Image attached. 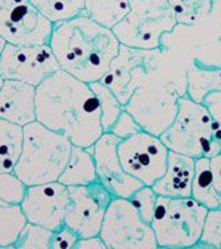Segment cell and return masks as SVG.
<instances>
[{
	"label": "cell",
	"instance_id": "39",
	"mask_svg": "<svg viewBox=\"0 0 221 249\" xmlns=\"http://www.w3.org/2000/svg\"><path fill=\"white\" fill-rule=\"evenodd\" d=\"M3 83H4V79H3V76L0 75V88H1V86H3Z\"/></svg>",
	"mask_w": 221,
	"mask_h": 249
},
{
	"label": "cell",
	"instance_id": "1",
	"mask_svg": "<svg viewBox=\"0 0 221 249\" xmlns=\"http://www.w3.org/2000/svg\"><path fill=\"white\" fill-rule=\"evenodd\" d=\"M98 99L88 83L57 71L36 87V122L73 145L89 148L104 133Z\"/></svg>",
	"mask_w": 221,
	"mask_h": 249
},
{
	"label": "cell",
	"instance_id": "9",
	"mask_svg": "<svg viewBox=\"0 0 221 249\" xmlns=\"http://www.w3.org/2000/svg\"><path fill=\"white\" fill-rule=\"evenodd\" d=\"M99 234L107 249L159 248L151 224L140 217L129 198L111 200Z\"/></svg>",
	"mask_w": 221,
	"mask_h": 249
},
{
	"label": "cell",
	"instance_id": "37",
	"mask_svg": "<svg viewBox=\"0 0 221 249\" xmlns=\"http://www.w3.org/2000/svg\"><path fill=\"white\" fill-rule=\"evenodd\" d=\"M211 169L213 173V181L217 192L221 196V155H217L211 159Z\"/></svg>",
	"mask_w": 221,
	"mask_h": 249
},
{
	"label": "cell",
	"instance_id": "4",
	"mask_svg": "<svg viewBox=\"0 0 221 249\" xmlns=\"http://www.w3.org/2000/svg\"><path fill=\"white\" fill-rule=\"evenodd\" d=\"M208 209L193 197L159 196L151 227L157 247L163 249L195 248L200 240Z\"/></svg>",
	"mask_w": 221,
	"mask_h": 249
},
{
	"label": "cell",
	"instance_id": "7",
	"mask_svg": "<svg viewBox=\"0 0 221 249\" xmlns=\"http://www.w3.org/2000/svg\"><path fill=\"white\" fill-rule=\"evenodd\" d=\"M181 96H187V88L165 80L154 70L124 108L143 131L160 136L175 120Z\"/></svg>",
	"mask_w": 221,
	"mask_h": 249
},
{
	"label": "cell",
	"instance_id": "29",
	"mask_svg": "<svg viewBox=\"0 0 221 249\" xmlns=\"http://www.w3.org/2000/svg\"><path fill=\"white\" fill-rule=\"evenodd\" d=\"M195 248L221 249V208L208 209L200 240Z\"/></svg>",
	"mask_w": 221,
	"mask_h": 249
},
{
	"label": "cell",
	"instance_id": "6",
	"mask_svg": "<svg viewBox=\"0 0 221 249\" xmlns=\"http://www.w3.org/2000/svg\"><path fill=\"white\" fill-rule=\"evenodd\" d=\"M176 26L168 0H131L128 14L112 31L121 46L151 51L161 48L163 36Z\"/></svg>",
	"mask_w": 221,
	"mask_h": 249
},
{
	"label": "cell",
	"instance_id": "8",
	"mask_svg": "<svg viewBox=\"0 0 221 249\" xmlns=\"http://www.w3.org/2000/svg\"><path fill=\"white\" fill-rule=\"evenodd\" d=\"M161 48L185 68L190 64L221 68V39L208 19L195 26L177 24L172 32L163 36Z\"/></svg>",
	"mask_w": 221,
	"mask_h": 249
},
{
	"label": "cell",
	"instance_id": "22",
	"mask_svg": "<svg viewBox=\"0 0 221 249\" xmlns=\"http://www.w3.org/2000/svg\"><path fill=\"white\" fill-rule=\"evenodd\" d=\"M23 148V127L0 119V173L14 172Z\"/></svg>",
	"mask_w": 221,
	"mask_h": 249
},
{
	"label": "cell",
	"instance_id": "31",
	"mask_svg": "<svg viewBox=\"0 0 221 249\" xmlns=\"http://www.w3.org/2000/svg\"><path fill=\"white\" fill-rule=\"evenodd\" d=\"M27 185L15 172L0 173V198L8 203L20 204L26 195Z\"/></svg>",
	"mask_w": 221,
	"mask_h": 249
},
{
	"label": "cell",
	"instance_id": "28",
	"mask_svg": "<svg viewBox=\"0 0 221 249\" xmlns=\"http://www.w3.org/2000/svg\"><path fill=\"white\" fill-rule=\"evenodd\" d=\"M53 231L37 224L28 223L19 234L15 243L16 249H50Z\"/></svg>",
	"mask_w": 221,
	"mask_h": 249
},
{
	"label": "cell",
	"instance_id": "21",
	"mask_svg": "<svg viewBox=\"0 0 221 249\" xmlns=\"http://www.w3.org/2000/svg\"><path fill=\"white\" fill-rule=\"evenodd\" d=\"M187 96L196 103H203L211 92L221 91V68L190 64L187 68Z\"/></svg>",
	"mask_w": 221,
	"mask_h": 249
},
{
	"label": "cell",
	"instance_id": "38",
	"mask_svg": "<svg viewBox=\"0 0 221 249\" xmlns=\"http://www.w3.org/2000/svg\"><path fill=\"white\" fill-rule=\"evenodd\" d=\"M4 47H5V41L0 37V53L3 52V50H4Z\"/></svg>",
	"mask_w": 221,
	"mask_h": 249
},
{
	"label": "cell",
	"instance_id": "32",
	"mask_svg": "<svg viewBox=\"0 0 221 249\" xmlns=\"http://www.w3.org/2000/svg\"><path fill=\"white\" fill-rule=\"evenodd\" d=\"M140 131H141V128H140L139 124L135 122L134 117L124 109L123 113L119 116L116 123L109 129V133H112L116 138L123 140V139L129 138V136H132V135L140 132Z\"/></svg>",
	"mask_w": 221,
	"mask_h": 249
},
{
	"label": "cell",
	"instance_id": "5",
	"mask_svg": "<svg viewBox=\"0 0 221 249\" xmlns=\"http://www.w3.org/2000/svg\"><path fill=\"white\" fill-rule=\"evenodd\" d=\"M219 129L220 125L212 120L201 103L181 96L175 120L159 138L170 151L193 159H211Z\"/></svg>",
	"mask_w": 221,
	"mask_h": 249
},
{
	"label": "cell",
	"instance_id": "35",
	"mask_svg": "<svg viewBox=\"0 0 221 249\" xmlns=\"http://www.w3.org/2000/svg\"><path fill=\"white\" fill-rule=\"evenodd\" d=\"M208 21L216 35L221 39V0H212L211 14L208 15Z\"/></svg>",
	"mask_w": 221,
	"mask_h": 249
},
{
	"label": "cell",
	"instance_id": "34",
	"mask_svg": "<svg viewBox=\"0 0 221 249\" xmlns=\"http://www.w3.org/2000/svg\"><path fill=\"white\" fill-rule=\"evenodd\" d=\"M211 115L212 120L221 127V91L211 92L201 103Z\"/></svg>",
	"mask_w": 221,
	"mask_h": 249
},
{
	"label": "cell",
	"instance_id": "20",
	"mask_svg": "<svg viewBox=\"0 0 221 249\" xmlns=\"http://www.w3.org/2000/svg\"><path fill=\"white\" fill-rule=\"evenodd\" d=\"M190 197L204 205L206 209L221 208V196L217 192L211 169V159H196L195 175L192 180Z\"/></svg>",
	"mask_w": 221,
	"mask_h": 249
},
{
	"label": "cell",
	"instance_id": "13",
	"mask_svg": "<svg viewBox=\"0 0 221 249\" xmlns=\"http://www.w3.org/2000/svg\"><path fill=\"white\" fill-rule=\"evenodd\" d=\"M57 71H60V67L48 44H5L0 53V75L4 80H16L37 87Z\"/></svg>",
	"mask_w": 221,
	"mask_h": 249
},
{
	"label": "cell",
	"instance_id": "24",
	"mask_svg": "<svg viewBox=\"0 0 221 249\" xmlns=\"http://www.w3.org/2000/svg\"><path fill=\"white\" fill-rule=\"evenodd\" d=\"M129 3L131 0H84V14L112 30L128 14Z\"/></svg>",
	"mask_w": 221,
	"mask_h": 249
},
{
	"label": "cell",
	"instance_id": "16",
	"mask_svg": "<svg viewBox=\"0 0 221 249\" xmlns=\"http://www.w3.org/2000/svg\"><path fill=\"white\" fill-rule=\"evenodd\" d=\"M120 139L109 132H104L92 145L93 159L96 165L98 181L113 197L129 198L135 191L144 184L124 171L118 155Z\"/></svg>",
	"mask_w": 221,
	"mask_h": 249
},
{
	"label": "cell",
	"instance_id": "17",
	"mask_svg": "<svg viewBox=\"0 0 221 249\" xmlns=\"http://www.w3.org/2000/svg\"><path fill=\"white\" fill-rule=\"evenodd\" d=\"M0 119L26 127L36 120V87L4 80L0 88Z\"/></svg>",
	"mask_w": 221,
	"mask_h": 249
},
{
	"label": "cell",
	"instance_id": "27",
	"mask_svg": "<svg viewBox=\"0 0 221 249\" xmlns=\"http://www.w3.org/2000/svg\"><path fill=\"white\" fill-rule=\"evenodd\" d=\"M177 24L195 26L211 14L212 0H168Z\"/></svg>",
	"mask_w": 221,
	"mask_h": 249
},
{
	"label": "cell",
	"instance_id": "26",
	"mask_svg": "<svg viewBox=\"0 0 221 249\" xmlns=\"http://www.w3.org/2000/svg\"><path fill=\"white\" fill-rule=\"evenodd\" d=\"M91 89L95 93V96L98 99L99 108H100V113H102V127H103L104 132H109V129L116 123L119 116L124 112V106L119 102V99L115 96L108 87L104 86L102 82H93L89 84Z\"/></svg>",
	"mask_w": 221,
	"mask_h": 249
},
{
	"label": "cell",
	"instance_id": "30",
	"mask_svg": "<svg viewBox=\"0 0 221 249\" xmlns=\"http://www.w3.org/2000/svg\"><path fill=\"white\" fill-rule=\"evenodd\" d=\"M157 198H159V195L154 192L151 185H143L137 191H135L132 196L129 197V201L132 203L140 217L144 220L145 223L151 224L153 219Z\"/></svg>",
	"mask_w": 221,
	"mask_h": 249
},
{
	"label": "cell",
	"instance_id": "33",
	"mask_svg": "<svg viewBox=\"0 0 221 249\" xmlns=\"http://www.w3.org/2000/svg\"><path fill=\"white\" fill-rule=\"evenodd\" d=\"M77 240L79 234L64 224L59 229L53 231L50 249H75Z\"/></svg>",
	"mask_w": 221,
	"mask_h": 249
},
{
	"label": "cell",
	"instance_id": "14",
	"mask_svg": "<svg viewBox=\"0 0 221 249\" xmlns=\"http://www.w3.org/2000/svg\"><path fill=\"white\" fill-rule=\"evenodd\" d=\"M69 204L64 224L75 231L79 237H89L100 233L104 214L113 196L100 181L87 185L68 187Z\"/></svg>",
	"mask_w": 221,
	"mask_h": 249
},
{
	"label": "cell",
	"instance_id": "23",
	"mask_svg": "<svg viewBox=\"0 0 221 249\" xmlns=\"http://www.w3.org/2000/svg\"><path fill=\"white\" fill-rule=\"evenodd\" d=\"M27 224L20 204L0 198V249L15 248L19 234Z\"/></svg>",
	"mask_w": 221,
	"mask_h": 249
},
{
	"label": "cell",
	"instance_id": "2",
	"mask_svg": "<svg viewBox=\"0 0 221 249\" xmlns=\"http://www.w3.org/2000/svg\"><path fill=\"white\" fill-rule=\"evenodd\" d=\"M48 46L62 71L91 84L108 72L121 44L111 28L83 14L53 24Z\"/></svg>",
	"mask_w": 221,
	"mask_h": 249
},
{
	"label": "cell",
	"instance_id": "18",
	"mask_svg": "<svg viewBox=\"0 0 221 249\" xmlns=\"http://www.w3.org/2000/svg\"><path fill=\"white\" fill-rule=\"evenodd\" d=\"M195 164L196 159L170 151L164 175L151 187L159 196L189 197Z\"/></svg>",
	"mask_w": 221,
	"mask_h": 249
},
{
	"label": "cell",
	"instance_id": "10",
	"mask_svg": "<svg viewBox=\"0 0 221 249\" xmlns=\"http://www.w3.org/2000/svg\"><path fill=\"white\" fill-rule=\"evenodd\" d=\"M52 30L53 23L30 0H0V37L5 44H48Z\"/></svg>",
	"mask_w": 221,
	"mask_h": 249
},
{
	"label": "cell",
	"instance_id": "3",
	"mask_svg": "<svg viewBox=\"0 0 221 249\" xmlns=\"http://www.w3.org/2000/svg\"><path fill=\"white\" fill-rule=\"evenodd\" d=\"M72 147L66 136L35 120L23 127V148L14 172L27 187L57 181Z\"/></svg>",
	"mask_w": 221,
	"mask_h": 249
},
{
	"label": "cell",
	"instance_id": "11",
	"mask_svg": "<svg viewBox=\"0 0 221 249\" xmlns=\"http://www.w3.org/2000/svg\"><path fill=\"white\" fill-rule=\"evenodd\" d=\"M170 149L159 136L140 131L120 140L118 155L124 171L144 185H153L167 169Z\"/></svg>",
	"mask_w": 221,
	"mask_h": 249
},
{
	"label": "cell",
	"instance_id": "12",
	"mask_svg": "<svg viewBox=\"0 0 221 249\" xmlns=\"http://www.w3.org/2000/svg\"><path fill=\"white\" fill-rule=\"evenodd\" d=\"M161 48L157 50H135L120 46L118 56L111 63L108 72L100 80L125 106L135 91L143 86L153 73L159 63Z\"/></svg>",
	"mask_w": 221,
	"mask_h": 249
},
{
	"label": "cell",
	"instance_id": "15",
	"mask_svg": "<svg viewBox=\"0 0 221 249\" xmlns=\"http://www.w3.org/2000/svg\"><path fill=\"white\" fill-rule=\"evenodd\" d=\"M69 204V189L60 181L27 187L20 207L28 223L56 231L64 225Z\"/></svg>",
	"mask_w": 221,
	"mask_h": 249
},
{
	"label": "cell",
	"instance_id": "19",
	"mask_svg": "<svg viewBox=\"0 0 221 249\" xmlns=\"http://www.w3.org/2000/svg\"><path fill=\"white\" fill-rule=\"evenodd\" d=\"M57 181L67 187L87 185L98 181L92 147L84 148L73 145L69 159Z\"/></svg>",
	"mask_w": 221,
	"mask_h": 249
},
{
	"label": "cell",
	"instance_id": "25",
	"mask_svg": "<svg viewBox=\"0 0 221 249\" xmlns=\"http://www.w3.org/2000/svg\"><path fill=\"white\" fill-rule=\"evenodd\" d=\"M53 24L84 14V0H30Z\"/></svg>",
	"mask_w": 221,
	"mask_h": 249
},
{
	"label": "cell",
	"instance_id": "36",
	"mask_svg": "<svg viewBox=\"0 0 221 249\" xmlns=\"http://www.w3.org/2000/svg\"><path fill=\"white\" fill-rule=\"evenodd\" d=\"M75 249H107V245L100 234H96L89 237H79Z\"/></svg>",
	"mask_w": 221,
	"mask_h": 249
}]
</instances>
